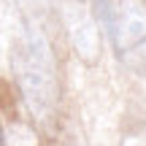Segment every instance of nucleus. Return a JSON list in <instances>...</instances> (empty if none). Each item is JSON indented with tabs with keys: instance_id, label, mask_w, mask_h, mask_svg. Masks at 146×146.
I'll return each mask as SVG.
<instances>
[{
	"instance_id": "nucleus-1",
	"label": "nucleus",
	"mask_w": 146,
	"mask_h": 146,
	"mask_svg": "<svg viewBox=\"0 0 146 146\" xmlns=\"http://www.w3.org/2000/svg\"><path fill=\"white\" fill-rule=\"evenodd\" d=\"M11 73L16 78L30 114L41 125H52L60 103L57 57L43 22L14 19L11 33Z\"/></svg>"
},
{
	"instance_id": "nucleus-4",
	"label": "nucleus",
	"mask_w": 146,
	"mask_h": 146,
	"mask_svg": "<svg viewBox=\"0 0 146 146\" xmlns=\"http://www.w3.org/2000/svg\"><path fill=\"white\" fill-rule=\"evenodd\" d=\"M8 11L14 19H30V22H43L49 16V0H5Z\"/></svg>"
},
{
	"instance_id": "nucleus-2",
	"label": "nucleus",
	"mask_w": 146,
	"mask_h": 146,
	"mask_svg": "<svg viewBox=\"0 0 146 146\" xmlns=\"http://www.w3.org/2000/svg\"><path fill=\"white\" fill-rule=\"evenodd\" d=\"M111 35L119 60L133 73L146 78V0H116Z\"/></svg>"
},
{
	"instance_id": "nucleus-5",
	"label": "nucleus",
	"mask_w": 146,
	"mask_h": 146,
	"mask_svg": "<svg viewBox=\"0 0 146 146\" xmlns=\"http://www.w3.org/2000/svg\"><path fill=\"white\" fill-rule=\"evenodd\" d=\"M125 146H146V127L138 130V133H133V135L125 141Z\"/></svg>"
},
{
	"instance_id": "nucleus-6",
	"label": "nucleus",
	"mask_w": 146,
	"mask_h": 146,
	"mask_svg": "<svg viewBox=\"0 0 146 146\" xmlns=\"http://www.w3.org/2000/svg\"><path fill=\"white\" fill-rule=\"evenodd\" d=\"M0 146H3V130H0Z\"/></svg>"
},
{
	"instance_id": "nucleus-3",
	"label": "nucleus",
	"mask_w": 146,
	"mask_h": 146,
	"mask_svg": "<svg viewBox=\"0 0 146 146\" xmlns=\"http://www.w3.org/2000/svg\"><path fill=\"white\" fill-rule=\"evenodd\" d=\"M60 14H62L65 33L78 60L95 65L100 57V30L92 0H60Z\"/></svg>"
}]
</instances>
